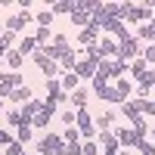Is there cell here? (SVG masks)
Masks as SVG:
<instances>
[{"label": "cell", "mask_w": 155, "mask_h": 155, "mask_svg": "<svg viewBox=\"0 0 155 155\" xmlns=\"http://www.w3.org/2000/svg\"><path fill=\"white\" fill-rule=\"evenodd\" d=\"M137 152H140V155H155V143H149V140H140Z\"/></svg>", "instance_id": "32"}, {"label": "cell", "mask_w": 155, "mask_h": 155, "mask_svg": "<svg viewBox=\"0 0 155 155\" xmlns=\"http://www.w3.org/2000/svg\"><path fill=\"white\" fill-rule=\"evenodd\" d=\"M53 12H50V9H44V12H37V16H34V22H37V28H50V25H53Z\"/></svg>", "instance_id": "25"}, {"label": "cell", "mask_w": 155, "mask_h": 155, "mask_svg": "<svg viewBox=\"0 0 155 155\" xmlns=\"http://www.w3.org/2000/svg\"><path fill=\"white\" fill-rule=\"evenodd\" d=\"M47 9L53 12V16H56V12H71V0H56V3H50Z\"/></svg>", "instance_id": "27"}, {"label": "cell", "mask_w": 155, "mask_h": 155, "mask_svg": "<svg viewBox=\"0 0 155 155\" xmlns=\"http://www.w3.org/2000/svg\"><path fill=\"white\" fill-rule=\"evenodd\" d=\"M56 65H59V71H74V65H78V50H74V47H68L65 53L59 56Z\"/></svg>", "instance_id": "11"}, {"label": "cell", "mask_w": 155, "mask_h": 155, "mask_svg": "<svg viewBox=\"0 0 155 155\" xmlns=\"http://www.w3.org/2000/svg\"><path fill=\"white\" fill-rule=\"evenodd\" d=\"M12 140H16V137H12V134L6 130V127H0V146H3V149H6V146L12 143Z\"/></svg>", "instance_id": "34"}, {"label": "cell", "mask_w": 155, "mask_h": 155, "mask_svg": "<svg viewBox=\"0 0 155 155\" xmlns=\"http://www.w3.org/2000/svg\"><path fill=\"white\" fill-rule=\"evenodd\" d=\"M140 50H143L140 41H137L134 34H127V37L118 41V53H115V59H118V62H134V59L140 56Z\"/></svg>", "instance_id": "1"}, {"label": "cell", "mask_w": 155, "mask_h": 155, "mask_svg": "<svg viewBox=\"0 0 155 155\" xmlns=\"http://www.w3.org/2000/svg\"><path fill=\"white\" fill-rule=\"evenodd\" d=\"M0 109H3V96H0Z\"/></svg>", "instance_id": "41"}, {"label": "cell", "mask_w": 155, "mask_h": 155, "mask_svg": "<svg viewBox=\"0 0 155 155\" xmlns=\"http://www.w3.org/2000/svg\"><path fill=\"white\" fill-rule=\"evenodd\" d=\"M62 143H81V134H78V127H65V134H62Z\"/></svg>", "instance_id": "30"}, {"label": "cell", "mask_w": 155, "mask_h": 155, "mask_svg": "<svg viewBox=\"0 0 155 155\" xmlns=\"http://www.w3.org/2000/svg\"><path fill=\"white\" fill-rule=\"evenodd\" d=\"M53 47H71L68 44V34H53Z\"/></svg>", "instance_id": "35"}, {"label": "cell", "mask_w": 155, "mask_h": 155, "mask_svg": "<svg viewBox=\"0 0 155 155\" xmlns=\"http://www.w3.org/2000/svg\"><path fill=\"white\" fill-rule=\"evenodd\" d=\"M149 143H155V130H152V140H149Z\"/></svg>", "instance_id": "40"}, {"label": "cell", "mask_w": 155, "mask_h": 155, "mask_svg": "<svg viewBox=\"0 0 155 155\" xmlns=\"http://www.w3.org/2000/svg\"><path fill=\"white\" fill-rule=\"evenodd\" d=\"M37 152H44V155H65V143H62V137H56L53 130H50L47 137H41Z\"/></svg>", "instance_id": "5"}, {"label": "cell", "mask_w": 155, "mask_h": 155, "mask_svg": "<svg viewBox=\"0 0 155 155\" xmlns=\"http://www.w3.org/2000/svg\"><path fill=\"white\" fill-rule=\"evenodd\" d=\"M74 74L81 78H87V81H93V74H96V62H90V59H78V65H74Z\"/></svg>", "instance_id": "12"}, {"label": "cell", "mask_w": 155, "mask_h": 155, "mask_svg": "<svg viewBox=\"0 0 155 155\" xmlns=\"http://www.w3.org/2000/svg\"><path fill=\"white\" fill-rule=\"evenodd\" d=\"M16 87H25V74L22 71H3V68H0V96L6 99Z\"/></svg>", "instance_id": "2"}, {"label": "cell", "mask_w": 155, "mask_h": 155, "mask_svg": "<svg viewBox=\"0 0 155 155\" xmlns=\"http://www.w3.org/2000/svg\"><path fill=\"white\" fill-rule=\"evenodd\" d=\"M152 130H155V124H152Z\"/></svg>", "instance_id": "42"}, {"label": "cell", "mask_w": 155, "mask_h": 155, "mask_svg": "<svg viewBox=\"0 0 155 155\" xmlns=\"http://www.w3.org/2000/svg\"><path fill=\"white\" fill-rule=\"evenodd\" d=\"M6 99H9V102H16V106H25V102H31V99H34V93H31V87L25 84V87H16Z\"/></svg>", "instance_id": "14"}, {"label": "cell", "mask_w": 155, "mask_h": 155, "mask_svg": "<svg viewBox=\"0 0 155 155\" xmlns=\"http://www.w3.org/2000/svg\"><path fill=\"white\" fill-rule=\"evenodd\" d=\"M31 22H34V16H31L28 9H25V12H12V16H6L3 28H6V31H12V34H19L25 25H31Z\"/></svg>", "instance_id": "8"}, {"label": "cell", "mask_w": 155, "mask_h": 155, "mask_svg": "<svg viewBox=\"0 0 155 155\" xmlns=\"http://www.w3.org/2000/svg\"><path fill=\"white\" fill-rule=\"evenodd\" d=\"M59 118L65 121V127H74V112H59Z\"/></svg>", "instance_id": "36"}, {"label": "cell", "mask_w": 155, "mask_h": 155, "mask_svg": "<svg viewBox=\"0 0 155 155\" xmlns=\"http://www.w3.org/2000/svg\"><path fill=\"white\" fill-rule=\"evenodd\" d=\"M3 62H6V65H9L12 71H22V65H25V56L19 53V50H9V53L3 56Z\"/></svg>", "instance_id": "19"}, {"label": "cell", "mask_w": 155, "mask_h": 155, "mask_svg": "<svg viewBox=\"0 0 155 155\" xmlns=\"http://www.w3.org/2000/svg\"><path fill=\"white\" fill-rule=\"evenodd\" d=\"M81 155H99V143L96 140H84L81 143Z\"/></svg>", "instance_id": "28"}, {"label": "cell", "mask_w": 155, "mask_h": 155, "mask_svg": "<svg viewBox=\"0 0 155 155\" xmlns=\"http://www.w3.org/2000/svg\"><path fill=\"white\" fill-rule=\"evenodd\" d=\"M115 53H118V41L102 37V41H99V56H102V59H115Z\"/></svg>", "instance_id": "17"}, {"label": "cell", "mask_w": 155, "mask_h": 155, "mask_svg": "<svg viewBox=\"0 0 155 155\" xmlns=\"http://www.w3.org/2000/svg\"><path fill=\"white\" fill-rule=\"evenodd\" d=\"M115 118H118V112H102V115H96V118H93L96 134H99V130H112V127H115Z\"/></svg>", "instance_id": "13"}, {"label": "cell", "mask_w": 155, "mask_h": 155, "mask_svg": "<svg viewBox=\"0 0 155 155\" xmlns=\"http://www.w3.org/2000/svg\"><path fill=\"white\" fill-rule=\"evenodd\" d=\"M134 130H137V137H143V140H146V130H149V121L143 118V115H140V118L134 121Z\"/></svg>", "instance_id": "31"}, {"label": "cell", "mask_w": 155, "mask_h": 155, "mask_svg": "<svg viewBox=\"0 0 155 155\" xmlns=\"http://www.w3.org/2000/svg\"><path fill=\"white\" fill-rule=\"evenodd\" d=\"M22 152H25V146H22V143H16V140H12V143L3 149V155H22Z\"/></svg>", "instance_id": "33"}, {"label": "cell", "mask_w": 155, "mask_h": 155, "mask_svg": "<svg viewBox=\"0 0 155 155\" xmlns=\"http://www.w3.org/2000/svg\"><path fill=\"white\" fill-rule=\"evenodd\" d=\"M127 71H130V78H134V84H140V81H143V78H146V71H149V65H146V62H143V59L137 56V59L130 62V68H127Z\"/></svg>", "instance_id": "16"}, {"label": "cell", "mask_w": 155, "mask_h": 155, "mask_svg": "<svg viewBox=\"0 0 155 155\" xmlns=\"http://www.w3.org/2000/svg\"><path fill=\"white\" fill-rule=\"evenodd\" d=\"M22 155H28V152H22Z\"/></svg>", "instance_id": "43"}, {"label": "cell", "mask_w": 155, "mask_h": 155, "mask_svg": "<svg viewBox=\"0 0 155 155\" xmlns=\"http://www.w3.org/2000/svg\"><path fill=\"white\" fill-rule=\"evenodd\" d=\"M34 50H37L34 37H28V34H25L22 41H19V53H22V56H34Z\"/></svg>", "instance_id": "24"}, {"label": "cell", "mask_w": 155, "mask_h": 155, "mask_svg": "<svg viewBox=\"0 0 155 155\" xmlns=\"http://www.w3.org/2000/svg\"><path fill=\"white\" fill-rule=\"evenodd\" d=\"M118 155H134V152H130V149H121V152H118Z\"/></svg>", "instance_id": "38"}, {"label": "cell", "mask_w": 155, "mask_h": 155, "mask_svg": "<svg viewBox=\"0 0 155 155\" xmlns=\"http://www.w3.org/2000/svg\"><path fill=\"white\" fill-rule=\"evenodd\" d=\"M31 137H34V127H31L28 121H25V124H19V127H16V143H22V146H25V143H28Z\"/></svg>", "instance_id": "21"}, {"label": "cell", "mask_w": 155, "mask_h": 155, "mask_svg": "<svg viewBox=\"0 0 155 155\" xmlns=\"http://www.w3.org/2000/svg\"><path fill=\"white\" fill-rule=\"evenodd\" d=\"M90 90H93V96H96V99H106V102H109V96H112V81H106L102 74H93Z\"/></svg>", "instance_id": "9"}, {"label": "cell", "mask_w": 155, "mask_h": 155, "mask_svg": "<svg viewBox=\"0 0 155 155\" xmlns=\"http://www.w3.org/2000/svg\"><path fill=\"white\" fill-rule=\"evenodd\" d=\"M59 84H62V90H65V93H74V90L81 87V78H78L74 71H65V74H62V81H59Z\"/></svg>", "instance_id": "18"}, {"label": "cell", "mask_w": 155, "mask_h": 155, "mask_svg": "<svg viewBox=\"0 0 155 155\" xmlns=\"http://www.w3.org/2000/svg\"><path fill=\"white\" fill-rule=\"evenodd\" d=\"M68 102H71L74 109H87V90H84V87H78L74 93H68Z\"/></svg>", "instance_id": "22"}, {"label": "cell", "mask_w": 155, "mask_h": 155, "mask_svg": "<svg viewBox=\"0 0 155 155\" xmlns=\"http://www.w3.org/2000/svg\"><path fill=\"white\" fill-rule=\"evenodd\" d=\"M34 65L37 68H41V74L47 78V81H56V78H59V65H56V62L53 59H47V53H44V50H34Z\"/></svg>", "instance_id": "3"}, {"label": "cell", "mask_w": 155, "mask_h": 155, "mask_svg": "<svg viewBox=\"0 0 155 155\" xmlns=\"http://www.w3.org/2000/svg\"><path fill=\"white\" fill-rule=\"evenodd\" d=\"M12 37H19V34H12V31H3V34H0V56H6V53H9Z\"/></svg>", "instance_id": "26"}, {"label": "cell", "mask_w": 155, "mask_h": 155, "mask_svg": "<svg viewBox=\"0 0 155 155\" xmlns=\"http://www.w3.org/2000/svg\"><path fill=\"white\" fill-rule=\"evenodd\" d=\"M134 81H127V78H118V81H112V96H109V102H127L130 99V93H134Z\"/></svg>", "instance_id": "4"}, {"label": "cell", "mask_w": 155, "mask_h": 155, "mask_svg": "<svg viewBox=\"0 0 155 155\" xmlns=\"http://www.w3.org/2000/svg\"><path fill=\"white\" fill-rule=\"evenodd\" d=\"M96 37H99V25H96V19H90V25H87V28H81V34L74 37V44L90 47V44H96Z\"/></svg>", "instance_id": "10"}, {"label": "cell", "mask_w": 155, "mask_h": 155, "mask_svg": "<svg viewBox=\"0 0 155 155\" xmlns=\"http://www.w3.org/2000/svg\"><path fill=\"white\" fill-rule=\"evenodd\" d=\"M118 112H121V115H124V118L130 121V124H134V121L140 118V112H137V106H134V99H127V102H121V106H118Z\"/></svg>", "instance_id": "23"}, {"label": "cell", "mask_w": 155, "mask_h": 155, "mask_svg": "<svg viewBox=\"0 0 155 155\" xmlns=\"http://www.w3.org/2000/svg\"><path fill=\"white\" fill-rule=\"evenodd\" d=\"M112 134H115V140H118L121 149H137L140 140H143V137H137L134 127H112Z\"/></svg>", "instance_id": "6"}, {"label": "cell", "mask_w": 155, "mask_h": 155, "mask_svg": "<svg viewBox=\"0 0 155 155\" xmlns=\"http://www.w3.org/2000/svg\"><path fill=\"white\" fill-rule=\"evenodd\" d=\"M134 106H137V112L143 115H149V118H155V99H134Z\"/></svg>", "instance_id": "20"}, {"label": "cell", "mask_w": 155, "mask_h": 155, "mask_svg": "<svg viewBox=\"0 0 155 155\" xmlns=\"http://www.w3.org/2000/svg\"><path fill=\"white\" fill-rule=\"evenodd\" d=\"M68 19H71V25H81V28H87L93 16H90V9H87L84 0H71V12H68Z\"/></svg>", "instance_id": "7"}, {"label": "cell", "mask_w": 155, "mask_h": 155, "mask_svg": "<svg viewBox=\"0 0 155 155\" xmlns=\"http://www.w3.org/2000/svg\"><path fill=\"white\" fill-rule=\"evenodd\" d=\"M41 109H44V99H31V102H25V106H19V112H22V118L28 121V124H31V118H34V115L41 112Z\"/></svg>", "instance_id": "15"}, {"label": "cell", "mask_w": 155, "mask_h": 155, "mask_svg": "<svg viewBox=\"0 0 155 155\" xmlns=\"http://www.w3.org/2000/svg\"><path fill=\"white\" fill-rule=\"evenodd\" d=\"M3 31H6V28H3V22H0V34H3Z\"/></svg>", "instance_id": "39"}, {"label": "cell", "mask_w": 155, "mask_h": 155, "mask_svg": "<svg viewBox=\"0 0 155 155\" xmlns=\"http://www.w3.org/2000/svg\"><path fill=\"white\" fill-rule=\"evenodd\" d=\"M65 155H81V143H65Z\"/></svg>", "instance_id": "37"}, {"label": "cell", "mask_w": 155, "mask_h": 155, "mask_svg": "<svg viewBox=\"0 0 155 155\" xmlns=\"http://www.w3.org/2000/svg\"><path fill=\"white\" fill-rule=\"evenodd\" d=\"M6 124H12V127H19V124H25V118H22V112H19V109H9V112H6Z\"/></svg>", "instance_id": "29"}]
</instances>
